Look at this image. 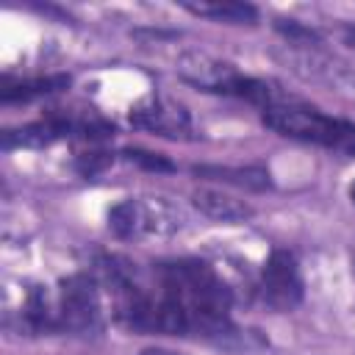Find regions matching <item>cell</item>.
Wrapping results in <instances>:
<instances>
[{
    "mask_svg": "<svg viewBox=\"0 0 355 355\" xmlns=\"http://www.w3.org/2000/svg\"><path fill=\"white\" fill-rule=\"evenodd\" d=\"M125 155H128L130 161H139V164H144L147 169H172V164H169L164 155H158V153H144V150H125Z\"/></svg>",
    "mask_w": 355,
    "mask_h": 355,
    "instance_id": "7c38bea8",
    "label": "cell"
},
{
    "mask_svg": "<svg viewBox=\"0 0 355 355\" xmlns=\"http://www.w3.org/2000/svg\"><path fill=\"white\" fill-rule=\"evenodd\" d=\"M69 83L67 75H39V78H19V80H11L8 75L3 78V89H0V100L3 103H25V100H33V97H44V94H53L58 89H64Z\"/></svg>",
    "mask_w": 355,
    "mask_h": 355,
    "instance_id": "30bf717a",
    "label": "cell"
},
{
    "mask_svg": "<svg viewBox=\"0 0 355 355\" xmlns=\"http://www.w3.org/2000/svg\"><path fill=\"white\" fill-rule=\"evenodd\" d=\"M183 8L194 17L227 25H252L258 19V8L250 3H183Z\"/></svg>",
    "mask_w": 355,
    "mask_h": 355,
    "instance_id": "8fae6325",
    "label": "cell"
},
{
    "mask_svg": "<svg viewBox=\"0 0 355 355\" xmlns=\"http://www.w3.org/2000/svg\"><path fill=\"white\" fill-rule=\"evenodd\" d=\"M130 122L164 139H189L191 133V116L186 105L166 94H147L141 103H136V108L130 111Z\"/></svg>",
    "mask_w": 355,
    "mask_h": 355,
    "instance_id": "52a82bcc",
    "label": "cell"
},
{
    "mask_svg": "<svg viewBox=\"0 0 355 355\" xmlns=\"http://www.w3.org/2000/svg\"><path fill=\"white\" fill-rule=\"evenodd\" d=\"M261 119L269 130H275L286 139H297L305 144H316L324 150L355 155V122L352 119L324 114L319 108L302 105V103L288 100V97L263 108Z\"/></svg>",
    "mask_w": 355,
    "mask_h": 355,
    "instance_id": "7a4b0ae2",
    "label": "cell"
},
{
    "mask_svg": "<svg viewBox=\"0 0 355 355\" xmlns=\"http://www.w3.org/2000/svg\"><path fill=\"white\" fill-rule=\"evenodd\" d=\"M191 202L194 208L214 219V222H225V225H239V222H247L252 216V205L239 200L236 194L225 191V189H216V186H200L191 191Z\"/></svg>",
    "mask_w": 355,
    "mask_h": 355,
    "instance_id": "ba28073f",
    "label": "cell"
},
{
    "mask_svg": "<svg viewBox=\"0 0 355 355\" xmlns=\"http://www.w3.org/2000/svg\"><path fill=\"white\" fill-rule=\"evenodd\" d=\"M178 75L191 83L200 92H211V94H222V97H239L247 103H255L261 111L286 100V94L280 89H275V83L247 75L241 69H236L227 61H219L208 53H183L178 58Z\"/></svg>",
    "mask_w": 355,
    "mask_h": 355,
    "instance_id": "3957f363",
    "label": "cell"
},
{
    "mask_svg": "<svg viewBox=\"0 0 355 355\" xmlns=\"http://www.w3.org/2000/svg\"><path fill=\"white\" fill-rule=\"evenodd\" d=\"M139 355H180V352H172V349H164V347H147Z\"/></svg>",
    "mask_w": 355,
    "mask_h": 355,
    "instance_id": "5bb4252c",
    "label": "cell"
},
{
    "mask_svg": "<svg viewBox=\"0 0 355 355\" xmlns=\"http://www.w3.org/2000/svg\"><path fill=\"white\" fill-rule=\"evenodd\" d=\"M186 222V211L166 197H125L108 211V227L122 241L169 239Z\"/></svg>",
    "mask_w": 355,
    "mask_h": 355,
    "instance_id": "277c9868",
    "label": "cell"
},
{
    "mask_svg": "<svg viewBox=\"0 0 355 355\" xmlns=\"http://www.w3.org/2000/svg\"><path fill=\"white\" fill-rule=\"evenodd\" d=\"M349 200H352V202H355V180H352V183H349Z\"/></svg>",
    "mask_w": 355,
    "mask_h": 355,
    "instance_id": "9a60e30c",
    "label": "cell"
},
{
    "mask_svg": "<svg viewBox=\"0 0 355 355\" xmlns=\"http://www.w3.org/2000/svg\"><path fill=\"white\" fill-rule=\"evenodd\" d=\"M341 42H344L349 50H355V22L341 25Z\"/></svg>",
    "mask_w": 355,
    "mask_h": 355,
    "instance_id": "4fadbf2b",
    "label": "cell"
},
{
    "mask_svg": "<svg viewBox=\"0 0 355 355\" xmlns=\"http://www.w3.org/2000/svg\"><path fill=\"white\" fill-rule=\"evenodd\" d=\"M53 324L55 333L92 336L103 330V288L94 275L78 272L53 288Z\"/></svg>",
    "mask_w": 355,
    "mask_h": 355,
    "instance_id": "5b68a950",
    "label": "cell"
},
{
    "mask_svg": "<svg viewBox=\"0 0 355 355\" xmlns=\"http://www.w3.org/2000/svg\"><path fill=\"white\" fill-rule=\"evenodd\" d=\"M94 277L114 319L136 333L230 338L233 291L222 275L200 258L158 261L150 266L122 255H100Z\"/></svg>",
    "mask_w": 355,
    "mask_h": 355,
    "instance_id": "6da1fadb",
    "label": "cell"
},
{
    "mask_svg": "<svg viewBox=\"0 0 355 355\" xmlns=\"http://www.w3.org/2000/svg\"><path fill=\"white\" fill-rule=\"evenodd\" d=\"M258 294L275 311H291L302 302L305 283L297 258L288 250H272L258 275Z\"/></svg>",
    "mask_w": 355,
    "mask_h": 355,
    "instance_id": "8992f818",
    "label": "cell"
},
{
    "mask_svg": "<svg viewBox=\"0 0 355 355\" xmlns=\"http://www.w3.org/2000/svg\"><path fill=\"white\" fill-rule=\"evenodd\" d=\"M197 178H205V180H214V183H227V186H236V189H247V191H266L272 189V175L269 169L263 166H219V164H202V166H194L191 169Z\"/></svg>",
    "mask_w": 355,
    "mask_h": 355,
    "instance_id": "9c48e42d",
    "label": "cell"
}]
</instances>
